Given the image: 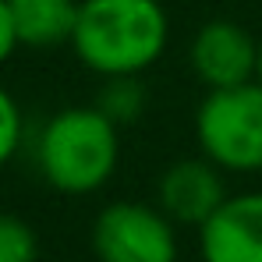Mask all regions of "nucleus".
Instances as JSON below:
<instances>
[{"label":"nucleus","instance_id":"20e7f679","mask_svg":"<svg viewBox=\"0 0 262 262\" xmlns=\"http://www.w3.org/2000/svg\"><path fill=\"white\" fill-rule=\"evenodd\" d=\"M174 227L160 206L110 202L92 223V252L99 262H177Z\"/></svg>","mask_w":262,"mask_h":262},{"label":"nucleus","instance_id":"7ed1b4c3","mask_svg":"<svg viewBox=\"0 0 262 262\" xmlns=\"http://www.w3.org/2000/svg\"><path fill=\"white\" fill-rule=\"evenodd\" d=\"M195 142L227 174L262 170V82L213 89L195 110Z\"/></svg>","mask_w":262,"mask_h":262},{"label":"nucleus","instance_id":"f8f14e48","mask_svg":"<svg viewBox=\"0 0 262 262\" xmlns=\"http://www.w3.org/2000/svg\"><path fill=\"white\" fill-rule=\"evenodd\" d=\"M14 50H18V32L11 21V7H7V0H0V64H7Z\"/></svg>","mask_w":262,"mask_h":262},{"label":"nucleus","instance_id":"423d86ee","mask_svg":"<svg viewBox=\"0 0 262 262\" xmlns=\"http://www.w3.org/2000/svg\"><path fill=\"white\" fill-rule=\"evenodd\" d=\"M227 170H220L213 160L206 156H191V160H177L170 163L160 184H156V206L184 227H202L209 216L230 199L227 195Z\"/></svg>","mask_w":262,"mask_h":262},{"label":"nucleus","instance_id":"9d476101","mask_svg":"<svg viewBox=\"0 0 262 262\" xmlns=\"http://www.w3.org/2000/svg\"><path fill=\"white\" fill-rule=\"evenodd\" d=\"M36 230L25 220L0 213V262H36Z\"/></svg>","mask_w":262,"mask_h":262},{"label":"nucleus","instance_id":"0eeeda50","mask_svg":"<svg viewBox=\"0 0 262 262\" xmlns=\"http://www.w3.org/2000/svg\"><path fill=\"white\" fill-rule=\"evenodd\" d=\"M202 262H262V191L230 195L199 227Z\"/></svg>","mask_w":262,"mask_h":262},{"label":"nucleus","instance_id":"f257e3e1","mask_svg":"<svg viewBox=\"0 0 262 262\" xmlns=\"http://www.w3.org/2000/svg\"><path fill=\"white\" fill-rule=\"evenodd\" d=\"M170 39V18L160 0H82L71 36L75 57L92 75H142Z\"/></svg>","mask_w":262,"mask_h":262},{"label":"nucleus","instance_id":"9b49d317","mask_svg":"<svg viewBox=\"0 0 262 262\" xmlns=\"http://www.w3.org/2000/svg\"><path fill=\"white\" fill-rule=\"evenodd\" d=\"M21 131H25V124H21L18 99L0 85V167L11 163V156L18 152V145H21Z\"/></svg>","mask_w":262,"mask_h":262},{"label":"nucleus","instance_id":"f03ea898","mask_svg":"<svg viewBox=\"0 0 262 262\" xmlns=\"http://www.w3.org/2000/svg\"><path fill=\"white\" fill-rule=\"evenodd\" d=\"M36 163L43 181L60 195H92L121 163V128L92 103L64 106L39 131Z\"/></svg>","mask_w":262,"mask_h":262},{"label":"nucleus","instance_id":"ddd939ff","mask_svg":"<svg viewBox=\"0 0 262 262\" xmlns=\"http://www.w3.org/2000/svg\"><path fill=\"white\" fill-rule=\"evenodd\" d=\"M259 82H262V39H259Z\"/></svg>","mask_w":262,"mask_h":262},{"label":"nucleus","instance_id":"1a4fd4ad","mask_svg":"<svg viewBox=\"0 0 262 262\" xmlns=\"http://www.w3.org/2000/svg\"><path fill=\"white\" fill-rule=\"evenodd\" d=\"M145 103H149V92L142 89L138 75H114V78H103L99 99H96V106H99L117 128L135 124V121L142 117Z\"/></svg>","mask_w":262,"mask_h":262},{"label":"nucleus","instance_id":"6e6552de","mask_svg":"<svg viewBox=\"0 0 262 262\" xmlns=\"http://www.w3.org/2000/svg\"><path fill=\"white\" fill-rule=\"evenodd\" d=\"M7 7L18 32V46L53 50L64 43L71 46L82 0H7Z\"/></svg>","mask_w":262,"mask_h":262},{"label":"nucleus","instance_id":"39448f33","mask_svg":"<svg viewBox=\"0 0 262 262\" xmlns=\"http://www.w3.org/2000/svg\"><path fill=\"white\" fill-rule=\"evenodd\" d=\"M188 64H191V75L209 92L255 82L259 78V39L230 18L206 21L191 36Z\"/></svg>","mask_w":262,"mask_h":262}]
</instances>
